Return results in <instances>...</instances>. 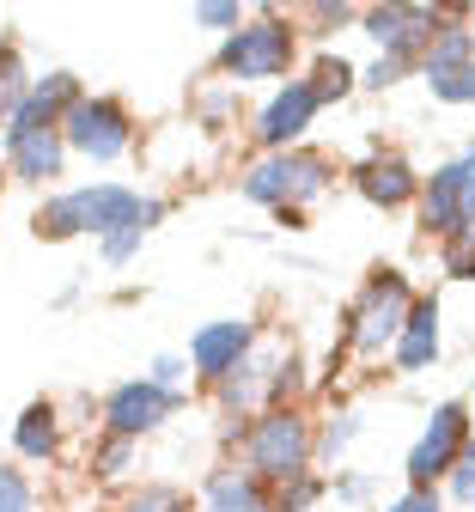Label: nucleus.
<instances>
[{"label": "nucleus", "instance_id": "nucleus-1", "mask_svg": "<svg viewBox=\"0 0 475 512\" xmlns=\"http://www.w3.org/2000/svg\"><path fill=\"white\" fill-rule=\"evenodd\" d=\"M134 220H165V202L141 196V189H128V183H80V189H61L55 202L37 208V238H80V232H92L104 244L122 226H134Z\"/></svg>", "mask_w": 475, "mask_h": 512}, {"label": "nucleus", "instance_id": "nucleus-2", "mask_svg": "<svg viewBox=\"0 0 475 512\" xmlns=\"http://www.w3.org/2000/svg\"><path fill=\"white\" fill-rule=\"evenodd\" d=\"M311 452H317V439H311L305 415L299 409H268L244 439V470L256 482H299V476H311L305 470Z\"/></svg>", "mask_w": 475, "mask_h": 512}, {"label": "nucleus", "instance_id": "nucleus-3", "mask_svg": "<svg viewBox=\"0 0 475 512\" xmlns=\"http://www.w3.org/2000/svg\"><path fill=\"white\" fill-rule=\"evenodd\" d=\"M323 189H329V159L323 153H293L287 147V153H268L262 165L244 171V196L262 202V208H281V214L317 202Z\"/></svg>", "mask_w": 475, "mask_h": 512}, {"label": "nucleus", "instance_id": "nucleus-4", "mask_svg": "<svg viewBox=\"0 0 475 512\" xmlns=\"http://www.w3.org/2000/svg\"><path fill=\"white\" fill-rule=\"evenodd\" d=\"M409 311H415L409 281H402L396 269H378V275L366 281V293H360L354 317H348V342H354V354H366V360H372V354L396 348L402 324H409Z\"/></svg>", "mask_w": 475, "mask_h": 512}, {"label": "nucleus", "instance_id": "nucleus-5", "mask_svg": "<svg viewBox=\"0 0 475 512\" xmlns=\"http://www.w3.org/2000/svg\"><path fill=\"white\" fill-rule=\"evenodd\" d=\"M421 226L439 232L445 244L475 232V147H463L421 183Z\"/></svg>", "mask_w": 475, "mask_h": 512}, {"label": "nucleus", "instance_id": "nucleus-6", "mask_svg": "<svg viewBox=\"0 0 475 512\" xmlns=\"http://www.w3.org/2000/svg\"><path fill=\"white\" fill-rule=\"evenodd\" d=\"M287 68H293V25H281V19L238 25L220 43V74H232L238 86L244 80H287Z\"/></svg>", "mask_w": 475, "mask_h": 512}, {"label": "nucleus", "instance_id": "nucleus-7", "mask_svg": "<svg viewBox=\"0 0 475 512\" xmlns=\"http://www.w3.org/2000/svg\"><path fill=\"white\" fill-rule=\"evenodd\" d=\"M61 141H67V153H86L92 165H110V159L128 153L134 122H128V110L116 98H86L80 92V104L61 116Z\"/></svg>", "mask_w": 475, "mask_h": 512}, {"label": "nucleus", "instance_id": "nucleus-8", "mask_svg": "<svg viewBox=\"0 0 475 512\" xmlns=\"http://www.w3.org/2000/svg\"><path fill=\"white\" fill-rule=\"evenodd\" d=\"M463 445H469V409L463 403H439L433 421L421 427V439L409 445V488H433L439 476H451L457 458H463Z\"/></svg>", "mask_w": 475, "mask_h": 512}, {"label": "nucleus", "instance_id": "nucleus-9", "mask_svg": "<svg viewBox=\"0 0 475 512\" xmlns=\"http://www.w3.org/2000/svg\"><path fill=\"white\" fill-rule=\"evenodd\" d=\"M360 31H366L390 61H415V55H427V43L439 37V13H433V7H402V0H390V7H366V13H360Z\"/></svg>", "mask_w": 475, "mask_h": 512}, {"label": "nucleus", "instance_id": "nucleus-10", "mask_svg": "<svg viewBox=\"0 0 475 512\" xmlns=\"http://www.w3.org/2000/svg\"><path fill=\"white\" fill-rule=\"evenodd\" d=\"M171 415H177V391H159L153 378H128L104 397V427L116 439H141V433L165 427Z\"/></svg>", "mask_w": 475, "mask_h": 512}, {"label": "nucleus", "instance_id": "nucleus-11", "mask_svg": "<svg viewBox=\"0 0 475 512\" xmlns=\"http://www.w3.org/2000/svg\"><path fill=\"white\" fill-rule=\"evenodd\" d=\"M317 110H323V98H317V86L311 80H287L275 98L262 104V116H256V141L262 147H275V153H287L305 128L317 122Z\"/></svg>", "mask_w": 475, "mask_h": 512}, {"label": "nucleus", "instance_id": "nucleus-12", "mask_svg": "<svg viewBox=\"0 0 475 512\" xmlns=\"http://www.w3.org/2000/svg\"><path fill=\"white\" fill-rule=\"evenodd\" d=\"M250 348H256V324H244V317H220V324H208V330H195V342H189V366L201 372V378H232L244 360H250Z\"/></svg>", "mask_w": 475, "mask_h": 512}, {"label": "nucleus", "instance_id": "nucleus-13", "mask_svg": "<svg viewBox=\"0 0 475 512\" xmlns=\"http://www.w3.org/2000/svg\"><path fill=\"white\" fill-rule=\"evenodd\" d=\"M354 189H360L372 208H409L421 196V177H415V165L402 159V153H372L354 171Z\"/></svg>", "mask_w": 475, "mask_h": 512}, {"label": "nucleus", "instance_id": "nucleus-14", "mask_svg": "<svg viewBox=\"0 0 475 512\" xmlns=\"http://www.w3.org/2000/svg\"><path fill=\"white\" fill-rule=\"evenodd\" d=\"M293 372H299V366H293V354H281V360H275V372H268L262 360H244L232 378H220V403H226L232 415H244L256 397H281L287 384H293Z\"/></svg>", "mask_w": 475, "mask_h": 512}, {"label": "nucleus", "instance_id": "nucleus-15", "mask_svg": "<svg viewBox=\"0 0 475 512\" xmlns=\"http://www.w3.org/2000/svg\"><path fill=\"white\" fill-rule=\"evenodd\" d=\"M7 159H13V177H25V183H55L61 165H67V141H61V128H37V135L7 141Z\"/></svg>", "mask_w": 475, "mask_h": 512}, {"label": "nucleus", "instance_id": "nucleus-16", "mask_svg": "<svg viewBox=\"0 0 475 512\" xmlns=\"http://www.w3.org/2000/svg\"><path fill=\"white\" fill-rule=\"evenodd\" d=\"M390 354H396L402 372H427L439 360V299H415V311H409V324H402Z\"/></svg>", "mask_w": 475, "mask_h": 512}, {"label": "nucleus", "instance_id": "nucleus-17", "mask_svg": "<svg viewBox=\"0 0 475 512\" xmlns=\"http://www.w3.org/2000/svg\"><path fill=\"white\" fill-rule=\"evenodd\" d=\"M13 445H19V458L49 464V458L61 452V421H55V409H49V403H31V409L19 415V427H13Z\"/></svg>", "mask_w": 475, "mask_h": 512}, {"label": "nucleus", "instance_id": "nucleus-18", "mask_svg": "<svg viewBox=\"0 0 475 512\" xmlns=\"http://www.w3.org/2000/svg\"><path fill=\"white\" fill-rule=\"evenodd\" d=\"M208 512H275L262 500V482L250 470H220L208 482Z\"/></svg>", "mask_w": 475, "mask_h": 512}, {"label": "nucleus", "instance_id": "nucleus-19", "mask_svg": "<svg viewBox=\"0 0 475 512\" xmlns=\"http://www.w3.org/2000/svg\"><path fill=\"white\" fill-rule=\"evenodd\" d=\"M421 80L439 104H475V61H421Z\"/></svg>", "mask_w": 475, "mask_h": 512}, {"label": "nucleus", "instance_id": "nucleus-20", "mask_svg": "<svg viewBox=\"0 0 475 512\" xmlns=\"http://www.w3.org/2000/svg\"><path fill=\"white\" fill-rule=\"evenodd\" d=\"M25 92H31V74H25L19 43H0V135H7V122L25 104Z\"/></svg>", "mask_w": 475, "mask_h": 512}, {"label": "nucleus", "instance_id": "nucleus-21", "mask_svg": "<svg viewBox=\"0 0 475 512\" xmlns=\"http://www.w3.org/2000/svg\"><path fill=\"white\" fill-rule=\"evenodd\" d=\"M421 61H475V31H463V25H439V37L427 43Z\"/></svg>", "mask_w": 475, "mask_h": 512}, {"label": "nucleus", "instance_id": "nucleus-22", "mask_svg": "<svg viewBox=\"0 0 475 512\" xmlns=\"http://www.w3.org/2000/svg\"><path fill=\"white\" fill-rule=\"evenodd\" d=\"M311 86H317V98L329 104V98H348V86H354V68L342 55H323L317 61V74H311Z\"/></svg>", "mask_w": 475, "mask_h": 512}, {"label": "nucleus", "instance_id": "nucleus-23", "mask_svg": "<svg viewBox=\"0 0 475 512\" xmlns=\"http://www.w3.org/2000/svg\"><path fill=\"white\" fill-rule=\"evenodd\" d=\"M153 226H159V220H134V226H122L116 238H104V263H110V269H116V263H128V256L147 244V232H153Z\"/></svg>", "mask_w": 475, "mask_h": 512}, {"label": "nucleus", "instance_id": "nucleus-24", "mask_svg": "<svg viewBox=\"0 0 475 512\" xmlns=\"http://www.w3.org/2000/svg\"><path fill=\"white\" fill-rule=\"evenodd\" d=\"M354 439H360V415H335V421L323 427V439H317V452H323V458H342Z\"/></svg>", "mask_w": 475, "mask_h": 512}, {"label": "nucleus", "instance_id": "nucleus-25", "mask_svg": "<svg viewBox=\"0 0 475 512\" xmlns=\"http://www.w3.org/2000/svg\"><path fill=\"white\" fill-rule=\"evenodd\" d=\"M0 512H37V494L19 470H0Z\"/></svg>", "mask_w": 475, "mask_h": 512}, {"label": "nucleus", "instance_id": "nucleus-26", "mask_svg": "<svg viewBox=\"0 0 475 512\" xmlns=\"http://www.w3.org/2000/svg\"><path fill=\"white\" fill-rule=\"evenodd\" d=\"M122 512H189V500H183L177 488H141Z\"/></svg>", "mask_w": 475, "mask_h": 512}, {"label": "nucleus", "instance_id": "nucleus-27", "mask_svg": "<svg viewBox=\"0 0 475 512\" xmlns=\"http://www.w3.org/2000/svg\"><path fill=\"white\" fill-rule=\"evenodd\" d=\"M128 452H134V439H116V433H110V439L98 445V458H92V470H98V476L110 482V476H122V470H128Z\"/></svg>", "mask_w": 475, "mask_h": 512}, {"label": "nucleus", "instance_id": "nucleus-28", "mask_svg": "<svg viewBox=\"0 0 475 512\" xmlns=\"http://www.w3.org/2000/svg\"><path fill=\"white\" fill-rule=\"evenodd\" d=\"M445 482H451V494H457L463 506H475V439L463 445V458H457V470H451Z\"/></svg>", "mask_w": 475, "mask_h": 512}, {"label": "nucleus", "instance_id": "nucleus-29", "mask_svg": "<svg viewBox=\"0 0 475 512\" xmlns=\"http://www.w3.org/2000/svg\"><path fill=\"white\" fill-rule=\"evenodd\" d=\"M195 25H208V31H220V25H244V13L232 7V0H201V7H195Z\"/></svg>", "mask_w": 475, "mask_h": 512}, {"label": "nucleus", "instance_id": "nucleus-30", "mask_svg": "<svg viewBox=\"0 0 475 512\" xmlns=\"http://www.w3.org/2000/svg\"><path fill=\"white\" fill-rule=\"evenodd\" d=\"M317 494H323V482H317V476H299V482H287V494H281L275 512H311Z\"/></svg>", "mask_w": 475, "mask_h": 512}, {"label": "nucleus", "instance_id": "nucleus-31", "mask_svg": "<svg viewBox=\"0 0 475 512\" xmlns=\"http://www.w3.org/2000/svg\"><path fill=\"white\" fill-rule=\"evenodd\" d=\"M445 275H457V281L475 275V238H451L445 244Z\"/></svg>", "mask_w": 475, "mask_h": 512}, {"label": "nucleus", "instance_id": "nucleus-32", "mask_svg": "<svg viewBox=\"0 0 475 512\" xmlns=\"http://www.w3.org/2000/svg\"><path fill=\"white\" fill-rule=\"evenodd\" d=\"M384 512H445V506H439V494H433V488H409V494H396Z\"/></svg>", "mask_w": 475, "mask_h": 512}, {"label": "nucleus", "instance_id": "nucleus-33", "mask_svg": "<svg viewBox=\"0 0 475 512\" xmlns=\"http://www.w3.org/2000/svg\"><path fill=\"white\" fill-rule=\"evenodd\" d=\"M183 372H189V360H177V354H159L153 360V384H159V391H177Z\"/></svg>", "mask_w": 475, "mask_h": 512}, {"label": "nucleus", "instance_id": "nucleus-34", "mask_svg": "<svg viewBox=\"0 0 475 512\" xmlns=\"http://www.w3.org/2000/svg\"><path fill=\"white\" fill-rule=\"evenodd\" d=\"M402 68H409V61H390V55H384V61H372V68H366V86H378V92H384V86H396V80H402Z\"/></svg>", "mask_w": 475, "mask_h": 512}, {"label": "nucleus", "instance_id": "nucleus-35", "mask_svg": "<svg viewBox=\"0 0 475 512\" xmlns=\"http://www.w3.org/2000/svg\"><path fill=\"white\" fill-rule=\"evenodd\" d=\"M335 494H342V500H366L372 482H366V476H342V482H335Z\"/></svg>", "mask_w": 475, "mask_h": 512}, {"label": "nucleus", "instance_id": "nucleus-36", "mask_svg": "<svg viewBox=\"0 0 475 512\" xmlns=\"http://www.w3.org/2000/svg\"><path fill=\"white\" fill-rule=\"evenodd\" d=\"M317 19H323V25H348V19H354V7H317Z\"/></svg>", "mask_w": 475, "mask_h": 512}, {"label": "nucleus", "instance_id": "nucleus-37", "mask_svg": "<svg viewBox=\"0 0 475 512\" xmlns=\"http://www.w3.org/2000/svg\"><path fill=\"white\" fill-rule=\"evenodd\" d=\"M469 238H475V232H469Z\"/></svg>", "mask_w": 475, "mask_h": 512}]
</instances>
